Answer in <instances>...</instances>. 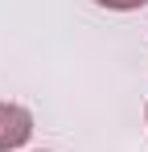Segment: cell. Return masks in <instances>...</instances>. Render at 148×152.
Wrapping results in <instances>:
<instances>
[{
  "instance_id": "1",
  "label": "cell",
  "mask_w": 148,
  "mask_h": 152,
  "mask_svg": "<svg viewBox=\"0 0 148 152\" xmlns=\"http://www.w3.org/2000/svg\"><path fill=\"white\" fill-rule=\"evenodd\" d=\"M29 136H33V115L17 103H0V152L21 148Z\"/></svg>"
},
{
  "instance_id": "2",
  "label": "cell",
  "mask_w": 148,
  "mask_h": 152,
  "mask_svg": "<svg viewBox=\"0 0 148 152\" xmlns=\"http://www.w3.org/2000/svg\"><path fill=\"white\" fill-rule=\"evenodd\" d=\"M95 4H103V8H115V12H127V8H140V4H148V0H95Z\"/></svg>"
}]
</instances>
